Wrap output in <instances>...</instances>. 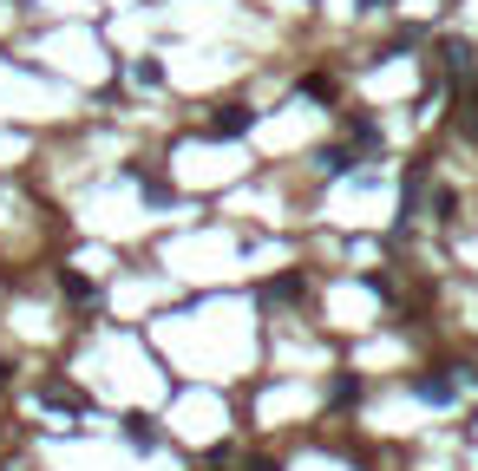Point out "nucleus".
Masks as SVG:
<instances>
[{"label":"nucleus","instance_id":"nucleus-1","mask_svg":"<svg viewBox=\"0 0 478 471\" xmlns=\"http://www.w3.org/2000/svg\"><path fill=\"white\" fill-rule=\"evenodd\" d=\"M250 125H256L250 105H217V112H210V138H243Z\"/></svg>","mask_w":478,"mask_h":471},{"label":"nucleus","instance_id":"nucleus-2","mask_svg":"<svg viewBox=\"0 0 478 471\" xmlns=\"http://www.w3.org/2000/svg\"><path fill=\"white\" fill-rule=\"evenodd\" d=\"M413 393H420V399H433V406H446V399H452V380H446V374H420V380H413Z\"/></svg>","mask_w":478,"mask_h":471},{"label":"nucleus","instance_id":"nucleus-3","mask_svg":"<svg viewBox=\"0 0 478 471\" xmlns=\"http://www.w3.org/2000/svg\"><path fill=\"white\" fill-rule=\"evenodd\" d=\"M125 432H131V445H158V432H151V419H125Z\"/></svg>","mask_w":478,"mask_h":471},{"label":"nucleus","instance_id":"nucleus-4","mask_svg":"<svg viewBox=\"0 0 478 471\" xmlns=\"http://www.w3.org/2000/svg\"><path fill=\"white\" fill-rule=\"evenodd\" d=\"M354 393H360V386H354V380H348V374H341V380H335V386H328V399H335V406H354Z\"/></svg>","mask_w":478,"mask_h":471}]
</instances>
